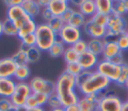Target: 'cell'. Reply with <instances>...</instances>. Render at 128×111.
I'll return each mask as SVG.
<instances>
[{
	"label": "cell",
	"instance_id": "f35d334b",
	"mask_svg": "<svg viewBox=\"0 0 128 111\" xmlns=\"http://www.w3.org/2000/svg\"><path fill=\"white\" fill-rule=\"evenodd\" d=\"M33 96L35 97L39 107H44L48 103L49 96L47 94H45V93H33Z\"/></svg>",
	"mask_w": 128,
	"mask_h": 111
},
{
	"label": "cell",
	"instance_id": "f546056e",
	"mask_svg": "<svg viewBox=\"0 0 128 111\" xmlns=\"http://www.w3.org/2000/svg\"><path fill=\"white\" fill-rule=\"evenodd\" d=\"M63 58H64V61L66 62V64H70V63L77 62L79 55L74 51V49L72 47H67L64 51Z\"/></svg>",
	"mask_w": 128,
	"mask_h": 111
},
{
	"label": "cell",
	"instance_id": "ab89813d",
	"mask_svg": "<svg viewBox=\"0 0 128 111\" xmlns=\"http://www.w3.org/2000/svg\"><path fill=\"white\" fill-rule=\"evenodd\" d=\"M116 43L122 52L125 50H128V35L126 33L120 35V37L118 38Z\"/></svg>",
	"mask_w": 128,
	"mask_h": 111
},
{
	"label": "cell",
	"instance_id": "1f68e13d",
	"mask_svg": "<svg viewBox=\"0 0 128 111\" xmlns=\"http://www.w3.org/2000/svg\"><path fill=\"white\" fill-rule=\"evenodd\" d=\"M82 71H83V69L81 68V66L79 65V63L78 62H74V63L66 64V68H65V71L64 72L68 73L71 76L77 77Z\"/></svg>",
	"mask_w": 128,
	"mask_h": 111
},
{
	"label": "cell",
	"instance_id": "83f0119b",
	"mask_svg": "<svg viewBox=\"0 0 128 111\" xmlns=\"http://www.w3.org/2000/svg\"><path fill=\"white\" fill-rule=\"evenodd\" d=\"M3 34L7 36H18V29L14 23L7 18L3 21Z\"/></svg>",
	"mask_w": 128,
	"mask_h": 111
},
{
	"label": "cell",
	"instance_id": "836d02e7",
	"mask_svg": "<svg viewBox=\"0 0 128 111\" xmlns=\"http://www.w3.org/2000/svg\"><path fill=\"white\" fill-rule=\"evenodd\" d=\"M71 47L74 49V51H75L78 55L83 54L84 52H86V51L88 50L87 42H86L85 40H83V39H80V40H79V41H77L75 44H73Z\"/></svg>",
	"mask_w": 128,
	"mask_h": 111
},
{
	"label": "cell",
	"instance_id": "ee69618b",
	"mask_svg": "<svg viewBox=\"0 0 128 111\" xmlns=\"http://www.w3.org/2000/svg\"><path fill=\"white\" fill-rule=\"evenodd\" d=\"M74 11H75V9L70 7V8L61 16V19H62V21H63L65 24H68V23H69V21H70L72 15H73V13H74Z\"/></svg>",
	"mask_w": 128,
	"mask_h": 111
},
{
	"label": "cell",
	"instance_id": "8fae6325",
	"mask_svg": "<svg viewBox=\"0 0 128 111\" xmlns=\"http://www.w3.org/2000/svg\"><path fill=\"white\" fill-rule=\"evenodd\" d=\"M83 30L86 35L91 37V39H103L107 33V27L94 23L90 18L86 20V23L83 26Z\"/></svg>",
	"mask_w": 128,
	"mask_h": 111
},
{
	"label": "cell",
	"instance_id": "f907efd6",
	"mask_svg": "<svg viewBox=\"0 0 128 111\" xmlns=\"http://www.w3.org/2000/svg\"><path fill=\"white\" fill-rule=\"evenodd\" d=\"M28 111H46L44 109V107H35L32 109H28Z\"/></svg>",
	"mask_w": 128,
	"mask_h": 111
},
{
	"label": "cell",
	"instance_id": "9f6ffc18",
	"mask_svg": "<svg viewBox=\"0 0 128 111\" xmlns=\"http://www.w3.org/2000/svg\"><path fill=\"white\" fill-rule=\"evenodd\" d=\"M9 111H17V107H15V106H13Z\"/></svg>",
	"mask_w": 128,
	"mask_h": 111
},
{
	"label": "cell",
	"instance_id": "db71d44e",
	"mask_svg": "<svg viewBox=\"0 0 128 111\" xmlns=\"http://www.w3.org/2000/svg\"><path fill=\"white\" fill-rule=\"evenodd\" d=\"M49 111H65V108L61 107V108H56V109H50Z\"/></svg>",
	"mask_w": 128,
	"mask_h": 111
},
{
	"label": "cell",
	"instance_id": "c3c4849f",
	"mask_svg": "<svg viewBox=\"0 0 128 111\" xmlns=\"http://www.w3.org/2000/svg\"><path fill=\"white\" fill-rule=\"evenodd\" d=\"M37 3H38V5L41 7V9H43V8L48 7L49 0H37Z\"/></svg>",
	"mask_w": 128,
	"mask_h": 111
},
{
	"label": "cell",
	"instance_id": "7a4b0ae2",
	"mask_svg": "<svg viewBox=\"0 0 128 111\" xmlns=\"http://www.w3.org/2000/svg\"><path fill=\"white\" fill-rule=\"evenodd\" d=\"M111 81L98 73L97 71H93L88 78V80L81 85L77 91L82 96H88V95H100L105 93L111 85Z\"/></svg>",
	"mask_w": 128,
	"mask_h": 111
},
{
	"label": "cell",
	"instance_id": "b9f144b4",
	"mask_svg": "<svg viewBox=\"0 0 128 111\" xmlns=\"http://www.w3.org/2000/svg\"><path fill=\"white\" fill-rule=\"evenodd\" d=\"M119 37H120V35L115 34V33L111 32V31H108V30H107V33H106V35L104 36V38H103L102 40L104 41V43L117 42V40H118V38H119Z\"/></svg>",
	"mask_w": 128,
	"mask_h": 111
},
{
	"label": "cell",
	"instance_id": "f6af8a7d",
	"mask_svg": "<svg viewBox=\"0 0 128 111\" xmlns=\"http://www.w3.org/2000/svg\"><path fill=\"white\" fill-rule=\"evenodd\" d=\"M25 107H26L27 109H32V108H35V107H39L38 104H37V101H36L35 97L33 96V93H32V95L27 99V101H26V103H25Z\"/></svg>",
	"mask_w": 128,
	"mask_h": 111
},
{
	"label": "cell",
	"instance_id": "4dcf8cb0",
	"mask_svg": "<svg viewBox=\"0 0 128 111\" xmlns=\"http://www.w3.org/2000/svg\"><path fill=\"white\" fill-rule=\"evenodd\" d=\"M47 24L56 34H58L65 25V23L62 21L61 17H53L49 22H47Z\"/></svg>",
	"mask_w": 128,
	"mask_h": 111
},
{
	"label": "cell",
	"instance_id": "f5cc1de1",
	"mask_svg": "<svg viewBox=\"0 0 128 111\" xmlns=\"http://www.w3.org/2000/svg\"><path fill=\"white\" fill-rule=\"evenodd\" d=\"M3 35V22L0 21V37Z\"/></svg>",
	"mask_w": 128,
	"mask_h": 111
},
{
	"label": "cell",
	"instance_id": "7bdbcfd3",
	"mask_svg": "<svg viewBox=\"0 0 128 111\" xmlns=\"http://www.w3.org/2000/svg\"><path fill=\"white\" fill-rule=\"evenodd\" d=\"M41 17H42V19L45 21V23H47V22H49L54 16L52 15V13L50 12V10L46 7V8H43L42 10H41Z\"/></svg>",
	"mask_w": 128,
	"mask_h": 111
},
{
	"label": "cell",
	"instance_id": "91938a15",
	"mask_svg": "<svg viewBox=\"0 0 128 111\" xmlns=\"http://www.w3.org/2000/svg\"><path fill=\"white\" fill-rule=\"evenodd\" d=\"M98 111H99V110H98Z\"/></svg>",
	"mask_w": 128,
	"mask_h": 111
},
{
	"label": "cell",
	"instance_id": "30bf717a",
	"mask_svg": "<svg viewBox=\"0 0 128 111\" xmlns=\"http://www.w3.org/2000/svg\"><path fill=\"white\" fill-rule=\"evenodd\" d=\"M127 29H128L127 21L124 18V16H118L113 13H111L108 16V24H107L108 31H111L118 35H122L127 32Z\"/></svg>",
	"mask_w": 128,
	"mask_h": 111
},
{
	"label": "cell",
	"instance_id": "6f0895ef",
	"mask_svg": "<svg viewBox=\"0 0 128 111\" xmlns=\"http://www.w3.org/2000/svg\"><path fill=\"white\" fill-rule=\"evenodd\" d=\"M124 87H125L126 89H128V79L126 80V82H125V84H124Z\"/></svg>",
	"mask_w": 128,
	"mask_h": 111
},
{
	"label": "cell",
	"instance_id": "74e56055",
	"mask_svg": "<svg viewBox=\"0 0 128 111\" xmlns=\"http://www.w3.org/2000/svg\"><path fill=\"white\" fill-rule=\"evenodd\" d=\"M92 72L93 71H85V70H83L77 77H75L76 78V86H77V89L88 80V78L90 77V75H91Z\"/></svg>",
	"mask_w": 128,
	"mask_h": 111
},
{
	"label": "cell",
	"instance_id": "d6a6232c",
	"mask_svg": "<svg viewBox=\"0 0 128 111\" xmlns=\"http://www.w3.org/2000/svg\"><path fill=\"white\" fill-rule=\"evenodd\" d=\"M20 41H21L22 47L25 48V49L33 47V46H36V36H35V33L28 34V35L22 37L20 39Z\"/></svg>",
	"mask_w": 128,
	"mask_h": 111
},
{
	"label": "cell",
	"instance_id": "e0dca14e",
	"mask_svg": "<svg viewBox=\"0 0 128 111\" xmlns=\"http://www.w3.org/2000/svg\"><path fill=\"white\" fill-rule=\"evenodd\" d=\"M21 6L24 9V11L26 12V14L29 15L33 19L36 16H38L42 10L41 7L38 5L37 1H35V0H23Z\"/></svg>",
	"mask_w": 128,
	"mask_h": 111
},
{
	"label": "cell",
	"instance_id": "681fc988",
	"mask_svg": "<svg viewBox=\"0 0 128 111\" xmlns=\"http://www.w3.org/2000/svg\"><path fill=\"white\" fill-rule=\"evenodd\" d=\"M65 111H80L78 106L77 105H73V106H70V107H67L65 108Z\"/></svg>",
	"mask_w": 128,
	"mask_h": 111
},
{
	"label": "cell",
	"instance_id": "d6986e66",
	"mask_svg": "<svg viewBox=\"0 0 128 111\" xmlns=\"http://www.w3.org/2000/svg\"><path fill=\"white\" fill-rule=\"evenodd\" d=\"M122 53L120 48L118 47L116 42H111V43H104V49L102 53V57L104 60H111L118 54Z\"/></svg>",
	"mask_w": 128,
	"mask_h": 111
},
{
	"label": "cell",
	"instance_id": "52a82bcc",
	"mask_svg": "<svg viewBox=\"0 0 128 111\" xmlns=\"http://www.w3.org/2000/svg\"><path fill=\"white\" fill-rule=\"evenodd\" d=\"M58 36L64 45L71 47L73 44H75L77 41L81 39L82 32L80 29L76 27H73L69 24H65L61 31L58 33Z\"/></svg>",
	"mask_w": 128,
	"mask_h": 111
},
{
	"label": "cell",
	"instance_id": "11a10c76",
	"mask_svg": "<svg viewBox=\"0 0 128 111\" xmlns=\"http://www.w3.org/2000/svg\"><path fill=\"white\" fill-rule=\"evenodd\" d=\"M123 2H124V6H125L126 10L128 11V0H123Z\"/></svg>",
	"mask_w": 128,
	"mask_h": 111
},
{
	"label": "cell",
	"instance_id": "bcb514c9",
	"mask_svg": "<svg viewBox=\"0 0 128 111\" xmlns=\"http://www.w3.org/2000/svg\"><path fill=\"white\" fill-rule=\"evenodd\" d=\"M110 62H112L113 64H116V65L121 66L122 64L125 63V62H124V58H123V54H122V53L118 54L117 56H115L114 58H112V59L110 60Z\"/></svg>",
	"mask_w": 128,
	"mask_h": 111
},
{
	"label": "cell",
	"instance_id": "5b68a950",
	"mask_svg": "<svg viewBox=\"0 0 128 111\" xmlns=\"http://www.w3.org/2000/svg\"><path fill=\"white\" fill-rule=\"evenodd\" d=\"M32 95V90L27 82H17L15 91L11 96L10 100L15 107H23L27 99Z\"/></svg>",
	"mask_w": 128,
	"mask_h": 111
},
{
	"label": "cell",
	"instance_id": "2e32d148",
	"mask_svg": "<svg viewBox=\"0 0 128 111\" xmlns=\"http://www.w3.org/2000/svg\"><path fill=\"white\" fill-rule=\"evenodd\" d=\"M17 82L14 78H0V97L11 98L13 95Z\"/></svg>",
	"mask_w": 128,
	"mask_h": 111
},
{
	"label": "cell",
	"instance_id": "ba28073f",
	"mask_svg": "<svg viewBox=\"0 0 128 111\" xmlns=\"http://www.w3.org/2000/svg\"><path fill=\"white\" fill-rule=\"evenodd\" d=\"M123 102L115 94H105L100 98L98 103L99 111H121Z\"/></svg>",
	"mask_w": 128,
	"mask_h": 111
},
{
	"label": "cell",
	"instance_id": "5bb4252c",
	"mask_svg": "<svg viewBox=\"0 0 128 111\" xmlns=\"http://www.w3.org/2000/svg\"><path fill=\"white\" fill-rule=\"evenodd\" d=\"M16 69L17 65L11 57L0 59V78H14Z\"/></svg>",
	"mask_w": 128,
	"mask_h": 111
},
{
	"label": "cell",
	"instance_id": "44dd1931",
	"mask_svg": "<svg viewBox=\"0 0 128 111\" xmlns=\"http://www.w3.org/2000/svg\"><path fill=\"white\" fill-rule=\"evenodd\" d=\"M36 28H37V24L35 22V20L33 18H31L28 22H26L19 30H18V38L21 39L22 37L28 35V34H33L35 33L36 31Z\"/></svg>",
	"mask_w": 128,
	"mask_h": 111
},
{
	"label": "cell",
	"instance_id": "3957f363",
	"mask_svg": "<svg viewBox=\"0 0 128 111\" xmlns=\"http://www.w3.org/2000/svg\"><path fill=\"white\" fill-rule=\"evenodd\" d=\"M35 36L36 46L44 52H48L57 40V34L48 26L47 23H41L37 25Z\"/></svg>",
	"mask_w": 128,
	"mask_h": 111
},
{
	"label": "cell",
	"instance_id": "277c9868",
	"mask_svg": "<svg viewBox=\"0 0 128 111\" xmlns=\"http://www.w3.org/2000/svg\"><path fill=\"white\" fill-rule=\"evenodd\" d=\"M98 73L109 79L111 82L116 83L119 79L120 73H121V66L113 64L109 60H99V63L96 67V70Z\"/></svg>",
	"mask_w": 128,
	"mask_h": 111
},
{
	"label": "cell",
	"instance_id": "7c38bea8",
	"mask_svg": "<svg viewBox=\"0 0 128 111\" xmlns=\"http://www.w3.org/2000/svg\"><path fill=\"white\" fill-rule=\"evenodd\" d=\"M88 95V96H81L77 103V106L80 111H98V103L100 98L104 95Z\"/></svg>",
	"mask_w": 128,
	"mask_h": 111
},
{
	"label": "cell",
	"instance_id": "4316f807",
	"mask_svg": "<svg viewBox=\"0 0 128 111\" xmlns=\"http://www.w3.org/2000/svg\"><path fill=\"white\" fill-rule=\"evenodd\" d=\"M65 49H66V48H65V45H64L61 41H56V42L53 44V46L49 49L48 54H49L51 57H53V58H58V57L63 56Z\"/></svg>",
	"mask_w": 128,
	"mask_h": 111
},
{
	"label": "cell",
	"instance_id": "8992f818",
	"mask_svg": "<svg viewBox=\"0 0 128 111\" xmlns=\"http://www.w3.org/2000/svg\"><path fill=\"white\" fill-rule=\"evenodd\" d=\"M29 86L32 93H45L48 96L52 95L56 91V85L53 81L47 80L42 77H34L29 81Z\"/></svg>",
	"mask_w": 128,
	"mask_h": 111
},
{
	"label": "cell",
	"instance_id": "4fadbf2b",
	"mask_svg": "<svg viewBox=\"0 0 128 111\" xmlns=\"http://www.w3.org/2000/svg\"><path fill=\"white\" fill-rule=\"evenodd\" d=\"M77 62L79 63V65L81 66V68L83 70L94 71V69H96V67L99 63V58L97 55H95V54H93L87 50L83 54L79 55Z\"/></svg>",
	"mask_w": 128,
	"mask_h": 111
},
{
	"label": "cell",
	"instance_id": "7dc6e473",
	"mask_svg": "<svg viewBox=\"0 0 128 111\" xmlns=\"http://www.w3.org/2000/svg\"><path fill=\"white\" fill-rule=\"evenodd\" d=\"M23 2V0H6L4 1V3L7 5V7H13V6H19L21 5Z\"/></svg>",
	"mask_w": 128,
	"mask_h": 111
},
{
	"label": "cell",
	"instance_id": "9c48e42d",
	"mask_svg": "<svg viewBox=\"0 0 128 111\" xmlns=\"http://www.w3.org/2000/svg\"><path fill=\"white\" fill-rule=\"evenodd\" d=\"M7 19L12 21L16 26V28L19 30L26 22H28L31 19V17L27 15L24 9L22 8V6L19 5V6L9 7L7 9Z\"/></svg>",
	"mask_w": 128,
	"mask_h": 111
},
{
	"label": "cell",
	"instance_id": "484cf974",
	"mask_svg": "<svg viewBox=\"0 0 128 111\" xmlns=\"http://www.w3.org/2000/svg\"><path fill=\"white\" fill-rule=\"evenodd\" d=\"M41 50L37 46H33L30 48L26 49V54H27V60L28 63H36L40 60L41 58Z\"/></svg>",
	"mask_w": 128,
	"mask_h": 111
},
{
	"label": "cell",
	"instance_id": "d4e9b609",
	"mask_svg": "<svg viewBox=\"0 0 128 111\" xmlns=\"http://www.w3.org/2000/svg\"><path fill=\"white\" fill-rule=\"evenodd\" d=\"M11 58L13 61L16 63L17 66H22V65H28V60H27V54H26V49L21 47L16 53H14Z\"/></svg>",
	"mask_w": 128,
	"mask_h": 111
},
{
	"label": "cell",
	"instance_id": "816d5d0a",
	"mask_svg": "<svg viewBox=\"0 0 128 111\" xmlns=\"http://www.w3.org/2000/svg\"><path fill=\"white\" fill-rule=\"evenodd\" d=\"M121 111H128V100L126 102H123L122 105V110Z\"/></svg>",
	"mask_w": 128,
	"mask_h": 111
},
{
	"label": "cell",
	"instance_id": "ac0fdd59",
	"mask_svg": "<svg viewBox=\"0 0 128 111\" xmlns=\"http://www.w3.org/2000/svg\"><path fill=\"white\" fill-rule=\"evenodd\" d=\"M78 10L88 19L93 17L97 11H96V4L94 0H81L80 6Z\"/></svg>",
	"mask_w": 128,
	"mask_h": 111
},
{
	"label": "cell",
	"instance_id": "7402d4cb",
	"mask_svg": "<svg viewBox=\"0 0 128 111\" xmlns=\"http://www.w3.org/2000/svg\"><path fill=\"white\" fill-rule=\"evenodd\" d=\"M96 11L97 13L110 15L112 13V1L111 0H96Z\"/></svg>",
	"mask_w": 128,
	"mask_h": 111
},
{
	"label": "cell",
	"instance_id": "680465c9",
	"mask_svg": "<svg viewBox=\"0 0 128 111\" xmlns=\"http://www.w3.org/2000/svg\"><path fill=\"white\" fill-rule=\"evenodd\" d=\"M126 34H127V35H128V29H127V32H126Z\"/></svg>",
	"mask_w": 128,
	"mask_h": 111
},
{
	"label": "cell",
	"instance_id": "e575fe53",
	"mask_svg": "<svg viewBox=\"0 0 128 111\" xmlns=\"http://www.w3.org/2000/svg\"><path fill=\"white\" fill-rule=\"evenodd\" d=\"M127 79H128V64L124 63L121 65V73H120L119 79L116 82V84L118 86H124Z\"/></svg>",
	"mask_w": 128,
	"mask_h": 111
},
{
	"label": "cell",
	"instance_id": "cb8c5ba5",
	"mask_svg": "<svg viewBox=\"0 0 128 111\" xmlns=\"http://www.w3.org/2000/svg\"><path fill=\"white\" fill-rule=\"evenodd\" d=\"M86 20H87V18L79 10H75L68 24L73 26V27H76V28L80 29V28H83V26L86 23Z\"/></svg>",
	"mask_w": 128,
	"mask_h": 111
},
{
	"label": "cell",
	"instance_id": "ffe728a7",
	"mask_svg": "<svg viewBox=\"0 0 128 111\" xmlns=\"http://www.w3.org/2000/svg\"><path fill=\"white\" fill-rule=\"evenodd\" d=\"M88 51L99 56L102 55L104 49V41L102 39H90L87 43Z\"/></svg>",
	"mask_w": 128,
	"mask_h": 111
},
{
	"label": "cell",
	"instance_id": "603a6c76",
	"mask_svg": "<svg viewBox=\"0 0 128 111\" xmlns=\"http://www.w3.org/2000/svg\"><path fill=\"white\" fill-rule=\"evenodd\" d=\"M30 68L28 65H22V66H17L14 79L16 82H26V80L30 77Z\"/></svg>",
	"mask_w": 128,
	"mask_h": 111
},
{
	"label": "cell",
	"instance_id": "9a60e30c",
	"mask_svg": "<svg viewBox=\"0 0 128 111\" xmlns=\"http://www.w3.org/2000/svg\"><path fill=\"white\" fill-rule=\"evenodd\" d=\"M69 1L67 0H49L48 9L54 17H61L69 8Z\"/></svg>",
	"mask_w": 128,
	"mask_h": 111
},
{
	"label": "cell",
	"instance_id": "6da1fadb",
	"mask_svg": "<svg viewBox=\"0 0 128 111\" xmlns=\"http://www.w3.org/2000/svg\"><path fill=\"white\" fill-rule=\"evenodd\" d=\"M55 85V93L59 96L63 108L77 105L80 96L78 91L76 90V78L74 76H71L66 72H63L58 77Z\"/></svg>",
	"mask_w": 128,
	"mask_h": 111
},
{
	"label": "cell",
	"instance_id": "8d00e7d4",
	"mask_svg": "<svg viewBox=\"0 0 128 111\" xmlns=\"http://www.w3.org/2000/svg\"><path fill=\"white\" fill-rule=\"evenodd\" d=\"M94 23L100 25V26H104L107 27L108 24V15H104V14H100V13H96L93 17L90 18Z\"/></svg>",
	"mask_w": 128,
	"mask_h": 111
},
{
	"label": "cell",
	"instance_id": "60d3db41",
	"mask_svg": "<svg viewBox=\"0 0 128 111\" xmlns=\"http://www.w3.org/2000/svg\"><path fill=\"white\" fill-rule=\"evenodd\" d=\"M13 107L10 98H0V111H9Z\"/></svg>",
	"mask_w": 128,
	"mask_h": 111
},
{
	"label": "cell",
	"instance_id": "f1b7e54d",
	"mask_svg": "<svg viewBox=\"0 0 128 111\" xmlns=\"http://www.w3.org/2000/svg\"><path fill=\"white\" fill-rule=\"evenodd\" d=\"M112 13L118 16H124L126 13H128V11L124 6L123 0L112 1Z\"/></svg>",
	"mask_w": 128,
	"mask_h": 111
},
{
	"label": "cell",
	"instance_id": "d590c367",
	"mask_svg": "<svg viewBox=\"0 0 128 111\" xmlns=\"http://www.w3.org/2000/svg\"><path fill=\"white\" fill-rule=\"evenodd\" d=\"M48 106L50 107V109H56V108H61L62 107V103H61V100L59 98V96L54 93L52 95L49 96L48 98Z\"/></svg>",
	"mask_w": 128,
	"mask_h": 111
}]
</instances>
